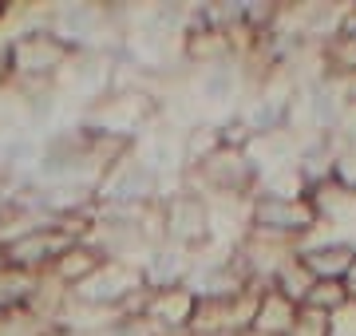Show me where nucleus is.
<instances>
[{"instance_id":"obj_1","label":"nucleus","mask_w":356,"mask_h":336,"mask_svg":"<svg viewBox=\"0 0 356 336\" xmlns=\"http://www.w3.org/2000/svg\"><path fill=\"white\" fill-rule=\"evenodd\" d=\"M72 56L76 52L51 28H24L8 40V67L16 83H60Z\"/></svg>"},{"instance_id":"obj_2","label":"nucleus","mask_w":356,"mask_h":336,"mask_svg":"<svg viewBox=\"0 0 356 336\" xmlns=\"http://www.w3.org/2000/svg\"><path fill=\"white\" fill-rule=\"evenodd\" d=\"M317 210L309 202V194L297 198H277V194H254L250 198V221L245 230L266 233V237H277V242H289V246L301 249V242H309L317 233Z\"/></svg>"},{"instance_id":"obj_3","label":"nucleus","mask_w":356,"mask_h":336,"mask_svg":"<svg viewBox=\"0 0 356 336\" xmlns=\"http://www.w3.org/2000/svg\"><path fill=\"white\" fill-rule=\"evenodd\" d=\"M163 230H166V246L202 253L214 242V210L202 194L178 186L175 194H163Z\"/></svg>"},{"instance_id":"obj_4","label":"nucleus","mask_w":356,"mask_h":336,"mask_svg":"<svg viewBox=\"0 0 356 336\" xmlns=\"http://www.w3.org/2000/svg\"><path fill=\"white\" fill-rule=\"evenodd\" d=\"M163 174L147 162L143 155L131 151L127 158H119L95 186V202L99 206H154L163 202Z\"/></svg>"},{"instance_id":"obj_5","label":"nucleus","mask_w":356,"mask_h":336,"mask_svg":"<svg viewBox=\"0 0 356 336\" xmlns=\"http://www.w3.org/2000/svg\"><path fill=\"white\" fill-rule=\"evenodd\" d=\"M76 242L79 237L67 233L60 221H40V226H32V230L8 237V242L0 246V261L13 265V269H24V273L44 277V273H51V265L64 258Z\"/></svg>"},{"instance_id":"obj_6","label":"nucleus","mask_w":356,"mask_h":336,"mask_svg":"<svg viewBox=\"0 0 356 336\" xmlns=\"http://www.w3.org/2000/svg\"><path fill=\"white\" fill-rule=\"evenodd\" d=\"M194 312H198V293L191 285H166V289L147 293L143 321L154 336H175V333H191Z\"/></svg>"},{"instance_id":"obj_7","label":"nucleus","mask_w":356,"mask_h":336,"mask_svg":"<svg viewBox=\"0 0 356 336\" xmlns=\"http://www.w3.org/2000/svg\"><path fill=\"white\" fill-rule=\"evenodd\" d=\"M297 258L305 261V269L317 281H348L356 273V242H344L332 230L317 226V233L309 242H301Z\"/></svg>"},{"instance_id":"obj_8","label":"nucleus","mask_w":356,"mask_h":336,"mask_svg":"<svg viewBox=\"0 0 356 336\" xmlns=\"http://www.w3.org/2000/svg\"><path fill=\"white\" fill-rule=\"evenodd\" d=\"M309 202L317 210V221L325 230H332L341 237V230H353L356 226V190L344 186L337 178H325L317 186H309Z\"/></svg>"},{"instance_id":"obj_9","label":"nucleus","mask_w":356,"mask_h":336,"mask_svg":"<svg viewBox=\"0 0 356 336\" xmlns=\"http://www.w3.org/2000/svg\"><path fill=\"white\" fill-rule=\"evenodd\" d=\"M301 321V305H293L289 297H281L277 289H261L257 293V312H254V333L261 336H293Z\"/></svg>"},{"instance_id":"obj_10","label":"nucleus","mask_w":356,"mask_h":336,"mask_svg":"<svg viewBox=\"0 0 356 336\" xmlns=\"http://www.w3.org/2000/svg\"><path fill=\"white\" fill-rule=\"evenodd\" d=\"M99 265H103L99 253H95V249H91L88 242H76V246L67 249L64 258L51 265L48 277H51V281H60L64 289H79V285H83V281L91 277V273L99 269Z\"/></svg>"},{"instance_id":"obj_11","label":"nucleus","mask_w":356,"mask_h":336,"mask_svg":"<svg viewBox=\"0 0 356 336\" xmlns=\"http://www.w3.org/2000/svg\"><path fill=\"white\" fill-rule=\"evenodd\" d=\"M321 48V64H325V76L329 79H348L356 72V28H341L337 36H329Z\"/></svg>"},{"instance_id":"obj_12","label":"nucleus","mask_w":356,"mask_h":336,"mask_svg":"<svg viewBox=\"0 0 356 336\" xmlns=\"http://www.w3.org/2000/svg\"><path fill=\"white\" fill-rule=\"evenodd\" d=\"M313 285H317V277L305 269V261L293 253L285 265H281L277 273H273V281H269V289H277L281 297H289L293 305H305L309 293H313Z\"/></svg>"},{"instance_id":"obj_13","label":"nucleus","mask_w":356,"mask_h":336,"mask_svg":"<svg viewBox=\"0 0 356 336\" xmlns=\"http://www.w3.org/2000/svg\"><path fill=\"white\" fill-rule=\"evenodd\" d=\"M353 301V289H348V281H317L313 285V293H309V301L301 305V309H313L321 312V317H337V312L344 309Z\"/></svg>"},{"instance_id":"obj_14","label":"nucleus","mask_w":356,"mask_h":336,"mask_svg":"<svg viewBox=\"0 0 356 336\" xmlns=\"http://www.w3.org/2000/svg\"><path fill=\"white\" fill-rule=\"evenodd\" d=\"M341 91H344V103L356 107V72H353L348 79H341Z\"/></svg>"},{"instance_id":"obj_15","label":"nucleus","mask_w":356,"mask_h":336,"mask_svg":"<svg viewBox=\"0 0 356 336\" xmlns=\"http://www.w3.org/2000/svg\"><path fill=\"white\" fill-rule=\"evenodd\" d=\"M238 336H261V333H254V328H245V333H238Z\"/></svg>"}]
</instances>
